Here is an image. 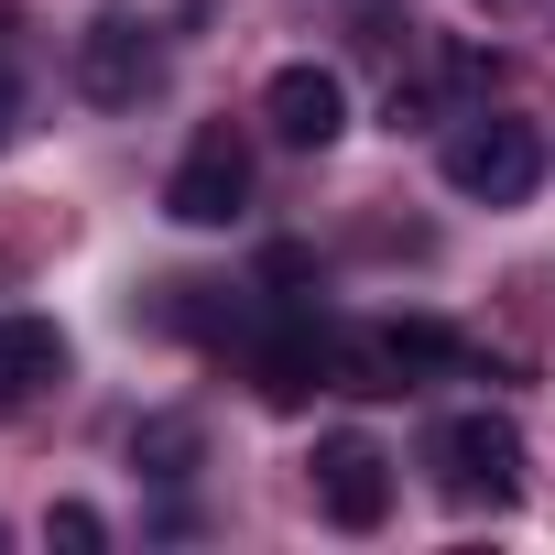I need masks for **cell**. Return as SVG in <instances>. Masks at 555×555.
Instances as JSON below:
<instances>
[{
  "label": "cell",
  "mask_w": 555,
  "mask_h": 555,
  "mask_svg": "<svg viewBox=\"0 0 555 555\" xmlns=\"http://www.w3.org/2000/svg\"><path fill=\"white\" fill-rule=\"evenodd\" d=\"M66 382V327L55 317H0V414H23Z\"/></svg>",
  "instance_id": "52a82bcc"
},
{
  "label": "cell",
  "mask_w": 555,
  "mask_h": 555,
  "mask_svg": "<svg viewBox=\"0 0 555 555\" xmlns=\"http://www.w3.org/2000/svg\"><path fill=\"white\" fill-rule=\"evenodd\" d=\"M153 77H164V44H153V23H131V12H99V23L77 34V99H99V109H142V99H153Z\"/></svg>",
  "instance_id": "277c9868"
},
{
  "label": "cell",
  "mask_w": 555,
  "mask_h": 555,
  "mask_svg": "<svg viewBox=\"0 0 555 555\" xmlns=\"http://www.w3.org/2000/svg\"><path fill=\"white\" fill-rule=\"evenodd\" d=\"M131 468L185 479V468H196V414H153V425H131Z\"/></svg>",
  "instance_id": "ba28073f"
},
{
  "label": "cell",
  "mask_w": 555,
  "mask_h": 555,
  "mask_svg": "<svg viewBox=\"0 0 555 555\" xmlns=\"http://www.w3.org/2000/svg\"><path fill=\"white\" fill-rule=\"evenodd\" d=\"M436 490L468 501V512H479V501L501 512V501L522 490V436H512L501 414H457V425H436Z\"/></svg>",
  "instance_id": "3957f363"
},
{
  "label": "cell",
  "mask_w": 555,
  "mask_h": 555,
  "mask_svg": "<svg viewBox=\"0 0 555 555\" xmlns=\"http://www.w3.org/2000/svg\"><path fill=\"white\" fill-rule=\"evenodd\" d=\"M261 120H272V142L327 153V142L349 131V88H338V66H272V88H261Z\"/></svg>",
  "instance_id": "8992f818"
},
{
  "label": "cell",
  "mask_w": 555,
  "mask_h": 555,
  "mask_svg": "<svg viewBox=\"0 0 555 555\" xmlns=\"http://www.w3.org/2000/svg\"><path fill=\"white\" fill-rule=\"evenodd\" d=\"M250 207V142L229 131V120H207L196 142H185V164L164 175V218L175 229H229Z\"/></svg>",
  "instance_id": "7a4b0ae2"
},
{
  "label": "cell",
  "mask_w": 555,
  "mask_h": 555,
  "mask_svg": "<svg viewBox=\"0 0 555 555\" xmlns=\"http://www.w3.org/2000/svg\"><path fill=\"white\" fill-rule=\"evenodd\" d=\"M44 544H66V555H99V544H109V522H99L88 501H55V512H44Z\"/></svg>",
  "instance_id": "9c48e42d"
},
{
  "label": "cell",
  "mask_w": 555,
  "mask_h": 555,
  "mask_svg": "<svg viewBox=\"0 0 555 555\" xmlns=\"http://www.w3.org/2000/svg\"><path fill=\"white\" fill-rule=\"evenodd\" d=\"M447 185H457L468 207H522V196L544 185V131H533V120H501V109H468V120L447 131Z\"/></svg>",
  "instance_id": "6da1fadb"
},
{
  "label": "cell",
  "mask_w": 555,
  "mask_h": 555,
  "mask_svg": "<svg viewBox=\"0 0 555 555\" xmlns=\"http://www.w3.org/2000/svg\"><path fill=\"white\" fill-rule=\"evenodd\" d=\"M317 501H327L338 533H382V512H392V457H382L371 436H327V447H317Z\"/></svg>",
  "instance_id": "5b68a950"
},
{
  "label": "cell",
  "mask_w": 555,
  "mask_h": 555,
  "mask_svg": "<svg viewBox=\"0 0 555 555\" xmlns=\"http://www.w3.org/2000/svg\"><path fill=\"white\" fill-rule=\"evenodd\" d=\"M0 142H12V77H0Z\"/></svg>",
  "instance_id": "30bf717a"
},
{
  "label": "cell",
  "mask_w": 555,
  "mask_h": 555,
  "mask_svg": "<svg viewBox=\"0 0 555 555\" xmlns=\"http://www.w3.org/2000/svg\"><path fill=\"white\" fill-rule=\"evenodd\" d=\"M490 12H512V0H490Z\"/></svg>",
  "instance_id": "8fae6325"
}]
</instances>
